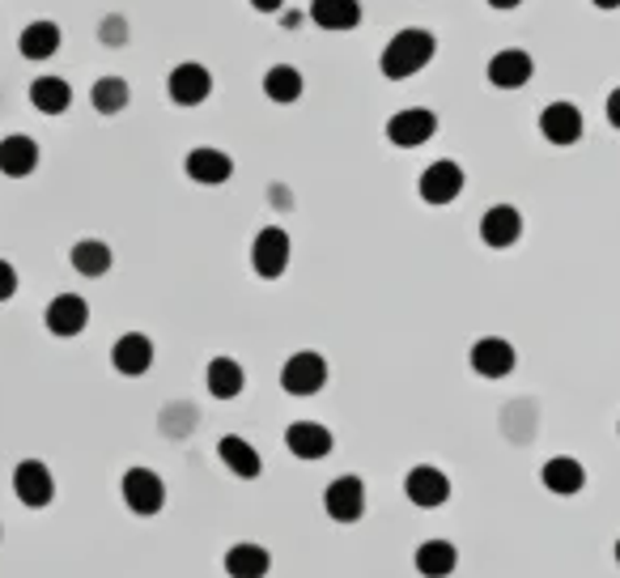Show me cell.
Wrapping results in <instances>:
<instances>
[{
	"label": "cell",
	"mask_w": 620,
	"mask_h": 578,
	"mask_svg": "<svg viewBox=\"0 0 620 578\" xmlns=\"http://www.w3.org/2000/svg\"><path fill=\"white\" fill-rule=\"evenodd\" d=\"M290 234L281 230V225H264L260 234H255V243H251V269L255 276H264V281H276V276H285L290 269Z\"/></svg>",
	"instance_id": "cell-2"
},
{
	"label": "cell",
	"mask_w": 620,
	"mask_h": 578,
	"mask_svg": "<svg viewBox=\"0 0 620 578\" xmlns=\"http://www.w3.org/2000/svg\"><path fill=\"white\" fill-rule=\"evenodd\" d=\"M324 506L336 524H357L366 515V485H361V476H353V472L336 476L324 490Z\"/></svg>",
	"instance_id": "cell-8"
},
{
	"label": "cell",
	"mask_w": 620,
	"mask_h": 578,
	"mask_svg": "<svg viewBox=\"0 0 620 578\" xmlns=\"http://www.w3.org/2000/svg\"><path fill=\"white\" fill-rule=\"evenodd\" d=\"M18 294V269L9 260H0V303H9Z\"/></svg>",
	"instance_id": "cell-31"
},
{
	"label": "cell",
	"mask_w": 620,
	"mask_h": 578,
	"mask_svg": "<svg viewBox=\"0 0 620 578\" xmlns=\"http://www.w3.org/2000/svg\"><path fill=\"white\" fill-rule=\"evenodd\" d=\"M98 34H103V43L119 48V43H124V22H115V18H111V22H103V30H98Z\"/></svg>",
	"instance_id": "cell-32"
},
{
	"label": "cell",
	"mask_w": 620,
	"mask_h": 578,
	"mask_svg": "<svg viewBox=\"0 0 620 578\" xmlns=\"http://www.w3.org/2000/svg\"><path fill=\"white\" fill-rule=\"evenodd\" d=\"M285 446H290V455L294 460H324L332 455V430L319 425V421H294L290 430H285Z\"/></svg>",
	"instance_id": "cell-18"
},
{
	"label": "cell",
	"mask_w": 620,
	"mask_h": 578,
	"mask_svg": "<svg viewBox=\"0 0 620 578\" xmlns=\"http://www.w3.org/2000/svg\"><path fill=\"white\" fill-rule=\"evenodd\" d=\"M433 133H438V115L425 107L396 111V115L387 119V140H391L396 149H421L425 140H433Z\"/></svg>",
	"instance_id": "cell-7"
},
{
	"label": "cell",
	"mask_w": 620,
	"mask_h": 578,
	"mask_svg": "<svg viewBox=\"0 0 620 578\" xmlns=\"http://www.w3.org/2000/svg\"><path fill=\"white\" fill-rule=\"evenodd\" d=\"M523 0H488V9H497V13H506V9H518Z\"/></svg>",
	"instance_id": "cell-35"
},
{
	"label": "cell",
	"mask_w": 620,
	"mask_h": 578,
	"mask_svg": "<svg viewBox=\"0 0 620 578\" xmlns=\"http://www.w3.org/2000/svg\"><path fill=\"white\" fill-rule=\"evenodd\" d=\"M251 9H255V13H281L285 0H251Z\"/></svg>",
	"instance_id": "cell-34"
},
{
	"label": "cell",
	"mask_w": 620,
	"mask_h": 578,
	"mask_svg": "<svg viewBox=\"0 0 620 578\" xmlns=\"http://www.w3.org/2000/svg\"><path fill=\"white\" fill-rule=\"evenodd\" d=\"M417 192H421L425 204H438V209L451 204V200H459V192H463V166L451 162V158H438V162H430L421 170Z\"/></svg>",
	"instance_id": "cell-6"
},
{
	"label": "cell",
	"mask_w": 620,
	"mask_h": 578,
	"mask_svg": "<svg viewBox=\"0 0 620 578\" xmlns=\"http://www.w3.org/2000/svg\"><path fill=\"white\" fill-rule=\"evenodd\" d=\"M433 52H438V43H433L430 30L408 27V30H400L387 48H382V55H378V69H382V77H387V82H408V77H417V73L430 64Z\"/></svg>",
	"instance_id": "cell-1"
},
{
	"label": "cell",
	"mask_w": 620,
	"mask_h": 578,
	"mask_svg": "<svg viewBox=\"0 0 620 578\" xmlns=\"http://www.w3.org/2000/svg\"><path fill=\"white\" fill-rule=\"evenodd\" d=\"M481 239L493 251H506L523 239V213L514 204H493L485 218H481Z\"/></svg>",
	"instance_id": "cell-17"
},
{
	"label": "cell",
	"mask_w": 620,
	"mask_h": 578,
	"mask_svg": "<svg viewBox=\"0 0 620 578\" xmlns=\"http://www.w3.org/2000/svg\"><path fill=\"white\" fill-rule=\"evenodd\" d=\"M30 103H34V111H43V115H64V111L73 107V85L64 82V77H34L30 82Z\"/></svg>",
	"instance_id": "cell-23"
},
{
	"label": "cell",
	"mask_w": 620,
	"mask_h": 578,
	"mask_svg": "<svg viewBox=\"0 0 620 578\" xmlns=\"http://www.w3.org/2000/svg\"><path fill=\"white\" fill-rule=\"evenodd\" d=\"M404 494H408V502H417L421 511H438V506L451 497V481H446V472L433 469V464H417V469L404 476Z\"/></svg>",
	"instance_id": "cell-13"
},
{
	"label": "cell",
	"mask_w": 620,
	"mask_h": 578,
	"mask_svg": "<svg viewBox=\"0 0 620 578\" xmlns=\"http://www.w3.org/2000/svg\"><path fill=\"white\" fill-rule=\"evenodd\" d=\"M459 566V553L451 540H425L417 549V575L421 578H451Z\"/></svg>",
	"instance_id": "cell-25"
},
{
	"label": "cell",
	"mask_w": 620,
	"mask_h": 578,
	"mask_svg": "<svg viewBox=\"0 0 620 578\" xmlns=\"http://www.w3.org/2000/svg\"><path fill=\"white\" fill-rule=\"evenodd\" d=\"M539 481H544L548 494L574 497V494H582V485H587V469H582L574 455H553V460L539 469Z\"/></svg>",
	"instance_id": "cell-19"
},
{
	"label": "cell",
	"mask_w": 620,
	"mask_h": 578,
	"mask_svg": "<svg viewBox=\"0 0 620 578\" xmlns=\"http://www.w3.org/2000/svg\"><path fill=\"white\" fill-rule=\"evenodd\" d=\"M532 73H536V60L523 52V48L497 52L485 69L488 85H497V90H523V85L532 82Z\"/></svg>",
	"instance_id": "cell-14"
},
{
	"label": "cell",
	"mask_w": 620,
	"mask_h": 578,
	"mask_svg": "<svg viewBox=\"0 0 620 578\" xmlns=\"http://www.w3.org/2000/svg\"><path fill=\"white\" fill-rule=\"evenodd\" d=\"M191 183H204V188H221L230 175H234V158L230 154H221L213 145H200V149H191L188 162H183Z\"/></svg>",
	"instance_id": "cell-16"
},
{
	"label": "cell",
	"mask_w": 620,
	"mask_h": 578,
	"mask_svg": "<svg viewBox=\"0 0 620 578\" xmlns=\"http://www.w3.org/2000/svg\"><path fill=\"white\" fill-rule=\"evenodd\" d=\"M595 9H620V0H591Z\"/></svg>",
	"instance_id": "cell-36"
},
{
	"label": "cell",
	"mask_w": 620,
	"mask_h": 578,
	"mask_svg": "<svg viewBox=\"0 0 620 578\" xmlns=\"http://www.w3.org/2000/svg\"><path fill=\"white\" fill-rule=\"evenodd\" d=\"M13 494L22 506L30 511H43V506H52L55 497V476L52 469L43 464V460H22L18 469H13Z\"/></svg>",
	"instance_id": "cell-5"
},
{
	"label": "cell",
	"mask_w": 620,
	"mask_h": 578,
	"mask_svg": "<svg viewBox=\"0 0 620 578\" xmlns=\"http://www.w3.org/2000/svg\"><path fill=\"white\" fill-rule=\"evenodd\" d=\"M69 260H73V269L82 276H107L115 255H111V248L103 239H82V243H73Z\"/></svg>",
	"instance_id": "cell-29"
},
{
	"label": "cell",
	"mask_w": 620,
	"mask_h": 578,
	"mask_svg": "<svg viewBox=\"0 0 620 578\" xmlns=\"http://www.w3.org/2000/svg\"><path fill=\"white\" fill-rule=\"evenodd\" d=\"M204 383H209V391H213L217 400H234V396H243L246 375L234 358H213L209 370H204Z\"/></svg>",
	"instance_id": "cell-27"
},
{
	"label": "cell",
	"mask_w": 620,
	"mask_h": 578,
	"mask_svg": "<svg viewBox=\"0 0 620 578\" xmlns=\"http://www.w3.org/2000/svg\"><path fill=\"white\" fill-rule=\"evenodd\" d=\"M587 133V119H582V111L574 107V103H548V107L539 111V137L548 140V145H578Z\"/></svg>",
	"instance_id": "cell-9"
},
{
	"label": "cell",
	"mask_w": 620,
	"mask_h": 578,
	"mask_svg": "<svg viewBox=\"0 0 620 578\" xmlns=\"http://www.w3.org/2000/svg\"><path fill=\"white\" fill-rule=\"evenodd\" d=\"M18 52L27 55V60H52L55 52H60V27L55 22H48V18H39V22H30L27 30H22V39H18Z\"/></svg>",
	"instance_id": "cell-24"
},
{
	"label": "cell",
	"mask_w": 620,
	"mask_h": 578,
	"mask_svg": "<svg viewBox=\"0 0 620 578\" xmlns=\"http://www.w3.org/2000/svg\"><path fill=\"white\" fill-rule=\"evenodd\" d=\"M111 366L128 379H140L149 366H154V340L145 332H124L115 345H111Z\"/></svg>",
	"instance_id": "cell-15"
},
{
	"label": "cell",
	"mask_w": 620,
	"mask_h": 578,
	"mask_svg": "<svg viewBox=\"0 0 620 578\" xmlns=\"http://www.w3.org/2000/svg\"><path fill=\"white\" fill-rule=\"evenodd\" d=\"M128 98H133V90L124 77H98L94 90H90V103L98 115H119V111L128 107Z\"/></svg>",
	"instance_id": "cell-30"
},
{
	"label": "cell",
	"mask_w": 620,
	"mask_h": 578,
	"mask_svg": "<svg viewBox=\"0 0 620 578\" xmlns=\"http://www.w3.org/2000/svg\"><path fill=\"white\" fill-rule=\"evenodd\" d=\"M217 455H221V464H225V469L234 472V476H243V481H255V476L264 472L260 451H255L246 439H239V434H225V439L217 442Z\"/></svg>",
	"instance_id": "cell-22"
},
{
	"label": "cell",
	"mask_w": 620,
	"mask_h": 578,
	"mask_svg": "<svg viewBox=\"0 0 620 578\" xmlns=\"http://www.w3.org/2000/svg\"><path fill=\"white\" fill-rule=\"evenodd\" d=\"M124 502H128V511L133 515H158L166 506V485H162V476L154 469H128L124 472Z\"/></svg>",
	"instance_id": "cell-4"
},
{
	"label": "cell",
	"mask_w": 620,
	"mask_h": 578,
	"mask_svg": "<svg viewBox=\"0 0 620 578\" xmlns=\"http://www.w3.org/2000/svg\"><path fill=\"white\" fill-rule=\"evenodd\" d=\"M166 94H170L175 107H200L213 94V73L204 64H196V60L175 64L170 77H166Z\"/></svg>",
	"instance_id": "cell-3"
},
{
	"label": "cell",
	"mask_w": 620,
	"mask_h": 578,
	"mask_svg": "<svg viewBox=\"0 0 620 578\" xmlns=\"http://www.w3.org/2000/svg\"><path fill=\"white\" fill-rule=\"evenodd\" d=\"M603 111H608V124H612V128L620 133V85L612 90V94H608V107H603Z\"/></svg>",
	"instance_id": "cell-33"
},
{
	"label": "cell",
	"mask_w": 620,
	"mask_h": 578,
	"mask_svg": "<svg viewBox=\"0 0 620 578\" xmlns=\"http://www.w3.org/2000/svg\"><path fill=\"white\" fill-rule=\"evenodd\" d=\"M472 370L481 375V379H506L514 366H518V354H514L511 340H502V336H481L476 345H472Z\"/></svg>",
	"instance_id": "cell-11"
},
{
	"label": "cell",
	"mask_w": 620,
	"mask_h": 578,
	"mask_svg": "<svg viewBox=\"0 0 620 578\" xmlns=\"http://www.w3.org/2000/svg\"><path fill=\"white\" fill-rule=\"evenodd\" d=\"M302 90H306V82H302V73H297L294 64H272L269 73H264V94H269L276 107L297 103Z\"/></svg>",
	"instance_id": "cell-28"
},
{
	"label": "cell",
	"mask_w": 620,
	"mask_h": 578,
	"mask_svg": "<svg viewBox=\"0 0 620 578\" xmlns=\"http://www.w3.org/2000/svg\"><path fill=\"white\" fill-rule=\"evenodd\" d=\"M327 383V361L319 354H311V349H302L294 358L281 366V387L290 391V396H315V391H324Z\"/></svg>",
	"instance_id": "cell-10"
},
{
	"label": "cell",
	"mask_w": 620,
	"mask_h": 578,
	"mask_svg": "<svg viewBox=\"0 0 620 578\" xmlns=\"http://www.w3.org/2000/svg\"><path fill=\"white\" fill-rule=\"evenodd\" d=\"M34 166H39V140L22 137V133L0 140V175L27 179V175H34Z\"/></svg>",
	"instance_id": "cell-20"
},
{
	"label": "cell",
	"mask_w": 620,
	"mask_h": 578,
	"mask_svg": "<svg viewBox=\"0 0 620 578\" xmlns=\"http://www.w3.org/2000/svg\"><path fill=\"white\" fill-rule=\"evenodd\" d=\"M272 570V553L264 545H234L225 553V575L230 578H264Z\"/></svg>",
	"instance_id": "cell-26"
},
{
	"label": "cell",
	"mask_w": 620,
	"mask_h": 578,
	"mask_svg": "<svg viewBox=\"0 0 620 578\" xmlns=\"http://www.w3.org/2000/svg\"><path fill=\"white\" fill-rule=\"evenodd\" d=\"M617 561H620V540H617Z\"/></svg>",
	"instance_id": "cell-37"
},
{
	"label": "cell",
	"mask_w": 620,
	"mask_h": 578,
	"mask_svg": "<svg viewBox=\"0 0 620 578\" xmlns=\"http://www.w3.org/2000/svg\"><path fill=\"white\" fill-rule=\"evenodd\" d=\"M311 22L319 30H357L361 27V4L357 0H311Z\"/></svg>",
	"instance_id": "cell-21"
},
{
	"label": "cell",
	"mask_w": 620,
	"mask_h": 578,
	"mask_svg": "<svg viewBox=\"0 0 620 578\" xmlns=\"http://www.w3.org/2000/svg\"><path fill=\"white\" fill-rule=\"evenodd\" d=\"M43 324L52 336H82L85 324H90V303H85L82 294H55L48 311H43Z\"/></svg>",
	"instance_id": "cell-12"
}]
</instances>
